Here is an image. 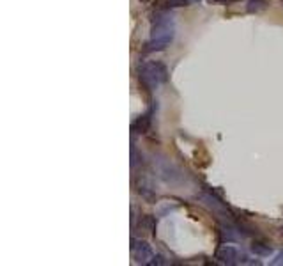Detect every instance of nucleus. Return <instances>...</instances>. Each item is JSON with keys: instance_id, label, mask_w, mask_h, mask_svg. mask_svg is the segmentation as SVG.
Here are the masks:
<instances>
[{"instance_id": "f257e3e1", "label": "nucleus", "mask_w": 283, "mask_h": 266, "mask_svg": "<svg viewBox=\"0 0 283 266\" xmlns=\"http://www.w3.org/2000/svg\"><path fill=\"white\" fill-rule=\"evenodd\" d=\"M175 25L174 16L168 12H159L154 16L151 28V40L145 44V52H161L174 41Z\"/></svg>"}, {"instance_id": "f03ea898", "label": "nucleus", "mask_w": 283, "mask_h": 266, "mask_svg": "<svg viewBox=\"0 0 283 266\" xmlns=\"http://www.w3.org/2000/svg\"><path fill=\"white\" fill-rule=\"evenodd\" d=\"M138 78L142 86L147 90H154L159 86L168 82V70L163 62L159 60H149V62L140 64L138 68Z\"/></svg>"}, {"instance_id": "7ed1b4c3", "label": "nucleus", "mask_w": 283, "mask_h": 266, "mask_svg": "<svg viewBox=\"0 0 283 266\" xmlns=\"http://www.w3.org/2000/svg\"><path fill=\"white\" fill-rule=\"evenodd\" d=\"M197 199L200 200V202L204 204L206 208H209L211 212H213L218 218H221L223 222H227V224H232L234 215H232V212L229 210V206H227V202H223V200H221L218 196H214L213 192L200 194Z\"/></svg>"}, {"instance_id": "20e7f679", "label": "nucleus", "mask_w": 283, "mask_h": 266, "mask_svg": "<svg viewBox=\"0 0 283 266\" xmlns=\"http://www.w3.org/2000/svg\"><path fill=\"white\" fill-rule=\"evenodd\" d=\"M154 167L156 170H158V174L161 178H163L165 181H170V183H175V181H179L181 178H183V174H181V170H179L177 167H175L174 164H172L170 160H154Z\"/></svg>"}, {"instance_id": "39448f33", "label": "nucleus", "mask_w": 283, "mask_h": 266, "mask_svg": "<svg viewBox=\"0 0 283 266\" xmlns=\"http://www.w3.org/2000/svg\"><path fill=\"white\" fill-rule=\"evenodd\" d=\"M131 252H133V258L136 259V262L140 264H147L149 261L152 259L154 252H152L151 245L147 242H142V240H131Z\"/></svg>"}, {"instance_id": "423d86ee", "label": "nucleus", "mask_w": 283, "mask_h": 266, "mask_svg": "<svg viewBox=\"0 0 283 266\" xmlns=\"http://www.w3.org/2000/svg\"><path fill=\"white\" fill-rule=\"evenodd\" d=\"M216 259L221 262V264H237L241 261V254L237 250L236 246H230V245H223L218 248L216 252Z\"/></svg>"}, {"instance_id": "0eeeda50", "label": "nucleus", "mask_w": 283, "mask_h": 266, "mask_svg": "<svg viewBox=\"0 0 283 266\" xmlns=\"http://www.w3.org/2000/svg\"><path fill=\"white\" fill-rule=\"evenodd\" d=\"M151 116H152V112L144 114V116L136 118L131 124V132L133 133H145L147 132V130L151 128Z\"/></svg>"}, {"instance_id": "6e6552de", "label": "nucleus", "mask_w": 283, "mask_h": 266, "mask_svg": "<svg viewBox=\"0 0 283 266\" xmlns=\"http://www.w3.org/2000/svg\"><path fill=\"white\" fill-rule=\"evenodd\" d=\"M156 227V218L152 215H144L140 216V222H138V229L140 232H152Z\"/></svg>"}, {"instance_id": "1a4fd4ad", "label": "nucleus", "mask_w": 283, "mask_h": 266, "mask_svg": "<svg viewBox=\"0 0 283 266\" xmlns=\"http://www.w3.org/2000/svg\"><path fill=\"white\" fill-rule=\"evenodd\" d=\"M248 12H260L268 9V2L266 0H250L248 6H246Z\"/></svg>"}, {"instance_id": "9d476101", "label": "nucleus", "mask_w": 283, "mask_h": 266, "mask_svg": "<svg viewBox=\"0 0 283 266\" xmlns=\"http://www.w3.org/2000/svg\"><path fill=\"white\" fill-rule=\"evenodd\" d=\"M252 252H253L255 256H269V254H271V246L266 245V243L255 242V243L252 245Z\"/></svg>"}, {"instance_id": "9b49d317", "label": "nucleus", "mask_w": 283, "mask_h": 266, "mask_svg": "<svg viewBox=\"0 0 283 266\" xmlns=\"http://www.w3.org/2000/svg\"><path fill=\"white\" fill-rule=\"evenodd\" d=\"M149 266H159V264H167V261H165L163 256H152V259L147 262Z\"/></svg>"}, {"instance_id": "f8f14e48", "label": "nucleus", "mask_w": 283, "mask_h": 266, "mask_svg": "<svg viewBox=\"0 0 283 266\" xmlns=\"http://www.w3.org/2000/svg\"><path fill=\"white\" fill-rule=\"evenodd\" d=\"M138 162H142V158L138 160V151H136V148H135V144L131 146V167H136V164Z\"/></svg>"}, {"instance_id": "ddd939ff", "label": "nucleus", "mask_w": 283, "mask_h": 266, "mask_svg": "<svg viewBox=\"0 0 283 266\" xmlns=\"http://www.w3.org/2000/svg\"><path fill=\"white\" fill-rule=\"evenodd\" d=\"M271 264H273V266H282V264H283V250L280 252V254L276 256L275 259H273V261H271Z\"/></svg>"}, {"instance_id": "4468645a", "label": "nucleus", "mask_w": 283, "mask_h": 266, "mask_svg": "<svg viewBox=\"0 0 283 266\" xmlns=\"http://www.w3.org/2000/svg\"><path fill=\"white\" fill-rule=\"evenodd\" d=\"M214 2H220V4H227V2H230V0H214Z\"/></svg>"}]
</instances>
